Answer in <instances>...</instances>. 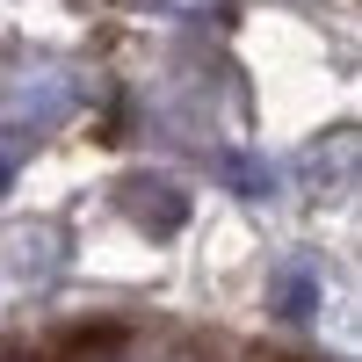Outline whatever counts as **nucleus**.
<instances>
[{
    "label": "nucleus",
    "instance_id": "1",
    "mask_svg": "<svg viewBox=\"0 0 362 362\" xmlns=\"http://www.w3.org/2000/svg\"><path fill=\"white\" fill-rule=\"evenodd\" d=\"M116 203H124V218H131V225L160 232V239L189 225V196H181L174 181H160V174H131L124 189H116Z\"/></svg>",
    "mask_w": 362,
    "mask_h": 362
},
{
    "label": "nucleus",
    "instance_id": "2",
    "mask_svg": "<svg viewBox=\"0 0 362 362\" xmlns=\"http://www.w3.org/2000/svg\"><path fill=\"white\" fill-rule=\"evenodd\" d=\"M319 297H326V283H319V268L305 254H290V261L268 268V312H276V319H312Z\"/></svg>",
    "mask_w": 362,
    "mask_h": 362
},
{
    "label": "nucleus",
    "instance_id": "3",
    "mask_svg": "<svg viewBox=\"0 0 362 362\" xmlns=\"http://www.w3.org/2000/svg\"><path fill=\"white\" fill-rule=\"evenodd\" d=\"M218 174L232 181L239 196H254V203H268V196H276V167H268V160H247V153H218Z\"/></svg>",
    "mask_w": 362,
    "mask_h": 362
},
{
    "label": "nucleus",
    "instance_id": "4",
    "mask_svg": "<svg viewBox=\"0 0 362 362\" xmlns=\"http://www.w3.org/2000/svg\"><path fill=\"white\" fill-rule=\"evenodd\" d=\"M138 15H160V22H196V15H218L225 0H124Z\"/></svg>",
    "mask_w": 362,
    "mask_h": 362
},
{
    "label": "nucleus",
    "instance_id": "5",
    "mask_svg": "<svg viewBox=\"0 0 362 362\" xmlns=\"http://www.w3.org/2000/svg\"><path fill=\"white\" fill-rule=\"evenodd\" d=\"M22 153H29V138H15L8 124H0V196H8V181H15V167H22Z\"/></svg>",
    "mask_w": 362,
    "mask_h": 362
},
{
    "label": "nucleus",
    "instance_id": "6",
    "mask_svg": "<svg viewBox=\"0 0 362 362\" xmlns=\"http://www.w3.org/2000/svg\"><path fill=\"white\" fill-rule=\"evenodd\" d=\"M153 362H210V355H196V348H174V355H153Z\"/></svg>",
    "mask_w": 362,
    "mask_h": 362
},
{
    "label": "nucleus",
    "instance_id": "7",
    "mask_svg": "<svg viewBox=\"0 0 362 362\" xmlns=\"http://www.w3.org/2000/svg\"><path fill=\"white\" fill-rule=\"evenodd\" d=\"M0 362H15V355H0Z\"/></svg>",
    "mask_w": 362,
    "mask_h": 362
}]
</instances>
